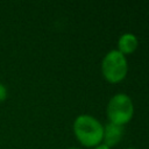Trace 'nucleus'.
Listing matches in <instances>:
<instances>
[{"mask_svg":"<svg viewBox=\"0 0 149 149\" xmlns=\"http://www.w3.org/2000/svg\"><path fill=\"white\" fill-rule=\"evenodd\" d=\"M129 65L127 56L116 49L108 50L100 63V71L104 79L109 84H119L128 74Z\"/></svg>","mask_w":149,"mask_h":149,"instance_id":"7ed1b4c3","label":"nucleus"},{"mask_svg":"<svg viewBox=\"0 0 149 149\" xmlns=\"http://www.w3.org/2000/svg\"><path fill=\"white\" fill-rule=\"evenodd\" d=\"M140 41L139 37L130 31H126L123 34H121L116 41V50H119L121 54H123L125 56L130 55L133 52L136 51V49L139 48Z\"/></svg>","mask_w":149,"mask_h":149,"instance_id":"39448f33","label":"nucleus"},{"mask_svg":"<svg viewBox=\"0 0 149 149\" xmlns=\"http://www.w3.org/2000/svg\"><path fill=\"white\" fill-rule=\"evenodd\" d=\"M66 149H80V148H78V147H70V148H66Z\"/></svg>","mask_w":149,"mask_h":149,"instance_id":"6e6552de","label":"nucleus"},{"mask_svg":"<svg viewBox=\"0 0 149 149\" xmlns=\"http://www.w3.org/2000/svg\"><path fill=\"white\" fill-rule=\"evenodd\" d=\"M125 127L107 122L104 125V134H102V143L108 146L109 148L119 144L123 137Z\"/></svg>","mask_w":149,"mask_h":149,"instance_id":"20e7f679","label":"nucleus"},{"mask_svg":"<svg viewBox=\"0 0 149 149\" xmlns=\"http://www.w3.org/2000/svg\"><path fill=\"white\" fill-rule=\"evenodd\" d=\"M72 132L76 140L85 148H93L102 143L104 125L102 122L87 113L77 115L72 122Z\"/></svg>","mask_w":149,"mask_h":149,"instance_id":"f257e3e1","label":"nucleus"},{"mask_svg":"<svg viewBox=\"0 0 149 149\" xmlns=\"http://www.w3.org/2000/svg\"><path fill=\"white\" fill-rule=\"evenodd\" d=\"M7 97H8V88L3 83L0 81V104L3 102L7 99Z\"/></svg>","mask_w":149,"mask_h":149,"instance_id":"423d86ee","label":"nucleus"},{"mask_svg":"<svg viewBox=\"0 0 149 149\" xmlns=\"http://www.w3.org/2000/svg\"><path fill=\"white\" fill-rule=\"evenodd\" d=\"M125 149H137V148H135V147H127V148H125Z\"/></svg>","mask_w":149,"mask_h":149,"instance_id":"1a4fd4ad","label":"nucleus"},{"mask_svg":"<svg viewBox=\"0 0 149 149\" xmlns=\"http://www.w3.org/2000/svg\"><path fill=\"white\" fill-rule=\"evenodd\" d=\"M134 113L135 106L133 99L125 92H118L113 94L106 105L107 121L114 125L125 127L132 121Z\"/></svg>","mask_w":149,"mask_h":149,"instance_id":"f03ea898","label":"nucleus"},{"mask_svg":"<svg viewBox=\"0 0 149 149\" xmlns=\"http://www.w3.org/2000/svg\"><path fill=\"white\" fill-rule=\"evenodd\" d=\"M92 149H112V148H109L108 146H106V144H104V143H100V144L93 147Z\"/></svg>","mask_w":149,"mask_h":149,"instance_id":"0eeeda50","label":"nucleus"}]
</instances>
